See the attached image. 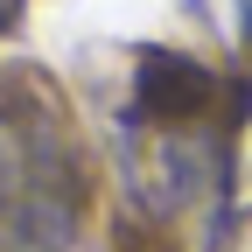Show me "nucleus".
<instances>
[{"label": "nucleus", "instance_id": "obj_3", "mask_svg": "<svg viewBox=\"0 0 252 252\" xmlns=\"http://www.w3.org/2000/svg\"><path fill=\"white\" fill-rule=\"evenodd\" d=\"M21 7H28V0H0V28H14V21H21Z\"/></svg>", "mask_w": 252, "mask_h": 252}, {"label": "nucleus", "instance_id": "obj_2", "mask_svg": "<svg viewBox=\"0 0 252 252\" xmlns=\"http://www.w3.org/2000/svg\"><path fill=\"white\" fill-rule=\"evenodd\" d=\"M84 231V161L56 91H0V252H70Z\"/></svg>", "mask_w": 252, "mask_h": 252}, {"label": "nucleus", "instance_id": "obj_4", "mask_svg": "<svg viewBox=\"0 0 252 252\" xmlns=\"http://www.w3.org/2000/svg\"><path fill=\"white\" fill-rule=\"evenodd\" d=\"M238 28H245V42H252V0H238Z\"/></svg>", "mask_w": 252, "mask_h": 252}, {"label": "nucleus", "instance_id": "obj_1", "mask_svg": "<svg viewBox=\"0 0 252 252\" xmlns=\"http://www.w3.org/2000/svg\"><path fill=\"white\" fill-rule=\"evenodd\" d=\"M126 189L147 217H182L224 189V133H217V77L189 56H147L140 91L119 133Z\"/></svg>", "mask_w": 252, "mask_h": 252}]
</instances>
